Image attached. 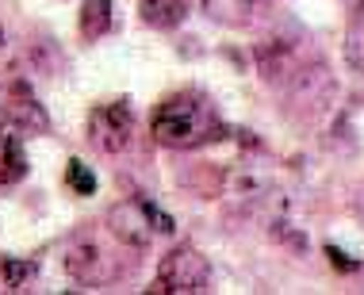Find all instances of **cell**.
<instances>
[{
	"mask_svg": "<svg viewBox=\"0 0 364 295\" xmlns=\"http://www.w3.org/2000/svg\"><path fill=\"white\" fill-rule=\"evenodd\" d=\"M62 264H65V272H70L73 280H81V284H100V280L112 277V272L104 269V250L92 238L65 242L62 245Z\"/></svg>",
	"mask_w": 364,
	"mask_h": 295,
	"instance_id": "5",
	"label": "cell"
},
{
	"mask_svg": "<svg viewBox=\"0 0 364 295\" xmlns=\"http://www.w3.org/2000/svg\"><path fill=\"white\" fill-rule=\"evenodd\" d=\"M8 112V119H12L16 127H23V131H50V119H46V112H43V104H35L31 96H19V100H12L4 107Z\"/></svg>",
	"mask_w": 364,
	"mask_h": 295,
	"instance_id": "7",
	"label": "cell"
},
{
	"mask_svg": "<svg viewBox=\"0 0 364 295\" xmlns=\"http://www.w3.org/2000/svg\"><path fill=\"white\" fill-rule=\"evenodd\" d=\"M272 238H280L291 250H307V234H295L291 222H272Z\"/></svg>",
	"mask_w": 364,
	"mask_h": 295,
	"instance_id": "14",
	"label": "cell"
},
{
	"mask_svg": "<svg viewBox=\"0 0 364 295\" xmlns=\"http://www.w3.org/2000/svg\"><path fill=\"white\" fill-rule=\"evenodd\" d=\"M326 257H330L333 269H341V272H357V269H360V261H353L349 253L338 250V245H326Z\"/></svg>",
	"mask_w": 364,
	"mask_h": 295,
	"instance_id": "15",
	"label": "cell"
},
{
	"mask_svg": "<svg viewBox=\"0 0 364 295\" xmlns=\"http://www.w3.org/2000/svg\"><path fill=\"white\" fill-rule=\"evenodd\" d=\"M0 277H4L8 288H23V280L35 277L31 261H16V257H0Z\"/></svg>",
	"mask_w": 364,
	"mask_h": 295,
	"instance_id": "12",
	"label": "cell"
},
{
	"mask_svg": "<svg viewBox=\"0 0 364 295\" xmlns=\"http://www.w3.org/2000/svg\"><path fill=\"white\" fill-rule=\"evenodd\" d=\"M184 12H188L184 0H142V19L150 27H161V31H173L184 19Z\"/></svg>",
	"mask_w": 364,
	"mask_h": 295,
	"instance_id": "6",
	"label": "cell"
},
{
	"mask_svg": "<svg viewBox=\"0 0 364 295\" xmlns=\"http://www.w3.org/2000/svg\"><path fill=\"white\" fill-rule=\"evenodd\" d=\"M196 8L208 19H219V23H242L250 16L253 0H196Z\"/></svg>",
	"mask_w": 364,
	"mask_h": 295,
	"instance_id": "10",
	"label": "cell"
},
{
	"mask_svg": "<svg viewBox=\"0 0 364 295\" xmlns=\"http://www.w3.org/2000/svg\"><path fill=\"white\" fill-rule=\"evenodd\" d=\"M107 230L115 234L123 245H134V250H146L154 242V215L146 200H119L107 208Z\"/></svg>",
	"mask_w": 364,
	"mask_h": 295,
	"instance_id": "3",
	"label": "cell"
},
{
	"mask_svg": "<svg viewBox=\"0 0 364 295\" xmlns=\"http://www.w3.org/2000/svg\"><path fill=\"white\" fill-rule=\"evenodd\" d=\"M112 31V0H85L81 8V35L100 38Z\"/></svg>",
	"mask_w": 364,
	"mask_h": 295,
	"instance_id": "9",
	"label": "cell"
},
{
	"mask_svg": "<svg viewBox=\"0 0 364 295\" xmlns=\"http://www.w3.org/2000/svg\"><path fill=\"white\" fill-rule=\"evenodd\" d=\"M4 115H8V112H4V107H0V127H4Z\"/></svg>",
	"mask_w": 364,
	"mask_h": 295,
	"instance_id": "17",
	"label": "cell"
},
{
	"mask_svg": "<svg viewBox=\"0 0 364 295\" xmlns=\"http://www.w3.org/2000/svg\"><path fill=\"white\" fill-rule=\"evenodd\" d=\"M346 4H364V0H346Z\"/></svg>",
	"mask_w": 364,
	"mask_h": 295,
	"instance_id": "18",
	"label": "cell"
},
{
	"mask_svg": "<svg viewBox=\"0 0 364 295\" xmlns=\"http://www.w3.org/2000/svg\"><path fill=\"white\" fill-rule=\"evenodd\" d=\"M88 139L104 154H119L131 139V107L127 104H100L88 115Z\"/></svg>",
	"mask_w": 364,
	"mask_h": 295,
	"instance_id": "4",
	"label": "cell"
},
{
	"mask_svg": "<svg viewBox=\"0 0 364 295\" xmlns=\"http://www.w3.org/2000/svg\"><path fill=\"white\" fill-rule=\"evenodd\" d=\"M215 134V123L208 119L196 100L188 96H173L154 112V139L161 146H173V150H188V146H200ZM219 139V134H215Z\"/></svg>",
	"mask_w": 364,
	"mask_h": 295,
	"instance_id": "1",
	"label": "cell"
},
{
	"mask_svg": "<svg viewBox=\"0 0 364 295\" xmlns=\"http://www.w3.org/2000/svg\"><path fill=\"white\" fill-rule=\"evenodd\" d=\"M211 284V261L196 245H173L157 264V284L154 291L169 295H200Z\"/></svg>",
	"mask_w": 364,
	"mask_h": 295,
	"instance_id": "2",
	"label": "cell"
},
{
	"mask_svg": "<svg viewBox=\"0 0 364 295\" xmlns=\"http://www.w3.org/2000/svg\"><path fill=\"white\" fill-rule=\"evenodd\" d=\"M0 38H4V35H0Z\"/></svg>",
	"mask_w": 364,
	"mask_h": 295,
	"instance_id": "19",
	"label": "cell"
},
{
	"mask_svg": "<svg viewBox=\"0 0 364 295\" xmlns=\"http://www.w3.org/2000/svg\"><path fill=\"white\" fill-rule=\"evenodd\" d=\"M150 215H154V230H157V234H173V230H176V222H173L161 208H154V203H150Z\"/></svg>",
	"mask_w": 364,
	"mask_h": 295,
	"instance_id": "16",
	"label": "cell"
},
{
	"mask_svg": "<svg viewBox=\"0 0 364 295\" xmlns=\"http://www.w3.org/2000/svg\"><path fill=\"white\" fill-rule=\"evenodd\" d=\"M346 62L357 73H364V12L353 16L349 31H346Z\"/></svg>",
	"mask_w": 364,
	"mask_h": 295,
	"instance_id": "11",
	"label": "cell"
},
{
	"mask_svg": "<svg viewBox=\"0 0 364 295\" xmlns=\"http://www.w3.org/2000/svg\"><path fill=\"white\" fill-rule=\"evenodd\" d=\"M23 173H27V161H23L19 134H4V139H0V184H12Z\"/></svg>",
	"mask_w": 364,
	"mask_h": 295,
	"instance_id": "8",
	"label": "cell"
},
{
	"mask_svg": "<svg viewBox=\"0 0 364 295\" xmlns=\"http://www.w3.org/2000/svg\"><path fill=\"white\" fill-rule=\"evenodd\" d=\"M65 181H70V188H73L77 195H92V192H96V176H92V169H88L85 161H70Z\"/></svg>",
	"mask_w": 364,
	"mask_h": 295,
	"instance_id": "13",
	"label": "cell"
}]
</instances>
